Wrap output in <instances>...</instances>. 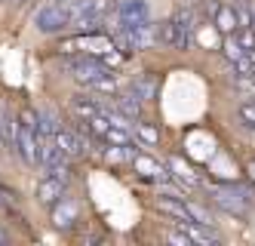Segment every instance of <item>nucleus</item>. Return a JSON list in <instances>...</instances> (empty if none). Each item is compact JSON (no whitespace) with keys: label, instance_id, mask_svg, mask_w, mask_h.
<instances>
[{"label":"nucleus","instance_id":"1","mask_svg":"<svg viewBox=\"0 0 255 246\" xmlns=\"http://www.w3.org/2000/svg\"><path fill=\"white\" fill-rule=\"evenodd\" d=\"M194 31H197V18H194V12H191V9H175V12L166 18V22H160L157 37H160L163 46L185 52V49L194 43Z\"/></svg>","mask_w":255,"mask_h":246},{"label":"nucleus","instance_id":"2","mask_svg":"<svg viewBox=\"0 0 255 246\" xmlns=\"http://www.w3.org/2000/svg\"><path fill=\"white\" fill-rule=\"evenodd\" d=\"M117 46L111 40V34H83V31L74 37H62L56 43V52H62V55H108Z\"/></svg>","mask_w":255,"mask_h":246},{"label":"nucleus","instance_id":"3","mask_svg":"<svg viewBox=\"0 0 255 246\" xmlns=\"http://www.w3.org/2000/svg\"><path fill=\"white\" fill-rule=\"evenodd\" d=\"M203 188H206L209 200L218 206V210H225L228 216H237V219H246L249 216L252 197H249L246 188H240V185H209V182Z\"/></svg>","mask_w":255,"mask_h":246},{"label":"nucleus","instance_id":"4","mask_svg":"<svg viewBox=\"0 0 255 246\" xmlns=\"http://www.w3.org/2000/svg\"><path fill=\"white\" fill-rule=\"evenodd\" d=\"M71 28L77 31H93L105 25L108 12H111V0H71Z\"/></svg>","mask_w":255,"mask_h":246},{"label":"nucleus","instance_id":"5","mask_svg":"<svg viewBox=\"0 0 255 246\" xmlns=\"http://www.w3.org/2000/svg\"><path fill=\"white\" fill-rule=\"evenodd\" d=\"M34 28H37L40 34H62L65 28H71V12H68V6H62V3H49L34 15Z\"/></svg>","mask_w":255,"mask_h":246},{"label":"nucleus","instance_id":"6","mask_svg":"<svg viewBox=\"0 0 255 246\" xmlns=\"http://www.w3.org/2000/svg\"><path fill=\"white\" fill-rule=\"evenodd\" d=\"M49 219H52V228L56 231H74L77 222H80V206L74 197H68V191L49 206Z\"/></svg>","mask_w":255,"mask_h":246},{"label":"nucleus","instance_id":"7","mask_svg":"<svg viewBox=\"0 0 255 246\" xmlns=\"http://www.w3.org/2000/svg\"><path fill=\"white\" fill-rule=\"evenodd\" d=\"M37 151H40V132H34V129L19 123V129H15V154L25 160V166L34 169V166H40Z\"/></svg>","mask_w":255,"mask_h":246},{"label":"nucleus","instance_id":"8","mask_svg":"<svg viewBox=\"0 0 255 246\" xmlns=\"http://www.w3.org/2000/svg\"><path fill=\"white\" fill-rule=\"evenodd\" d=\"M132 163V169L141 176V179H148V182H154V185H163V182H172V173H169V166L166 163H160V160H154V157H148V154H138L129 160Z\"/></svg>","mask_w":255,"mask_h":246},{"label":"nucleus","instance_id":"9","mask_svg":"<svg viewBox=\"0 0 255 246\" xmlns=\"http://www.w3.org/2000/svg\"><path fill=\"white\" fill-rule=\"evenodd\" d=\"M151 18V9L144 0H120L117 3V15H114V25H123V28H135L141 22Z\"/></svg>","mask_w":255,"mask_h":246},{"label":"nucleus","instance_id":"10","mask_svg":"<svg viewBox=\"0 0 255 246\" xmlns=\"http://www.w3.org/2000/svg\"><path fill=\"white\" fill-rule=\"evenodd\" d=\"M166 166H169V173H172V182H178L181 188H185V191H191V188H203V185H206L203 176H197V173H194V166L185 163L181 157H169Z\"/></svg>","mask_w":255,"mask_h":246},{"label":"nucleus","instance_id":"11","mask_svg":"<svg viewBox=\"0 0 255 246\" xmlns=\"http://www.w3.org/2000/svg\"><path fill=\"white\" fill-rule=\"evenodd\" d=\"M65 191H68V185H65V182L52 179V176H43V179L37 182V188H34V197H37L40 206H46V210H49V206L56 203Z\"/></svg>","mask_w":255,"mask_h":246},{"label":"nucleus","instance_id":"12","mask_svg":"<svg viewBox=\"0 0 255 246\" xmlns=\"http://www.w3.org/2000/svg\"><path fill=\"white\" fill-rule=\"evenodd\" d=\"M15 129H19V117H12L6 99H0V148L15 151Z\"/></svg>","mask_w":255,"mask_h":246},{"label":"nucleus","instance_id":"13","mask_svg":"<svg viewBox=\"0 0 255 246\" xmlns=\"http://www.w3.org/2000/svg\"><path fill=\"white\" fill-rule=\"evenodd\" d=\"M212 25L222 31V37H228V34H237V28H240V22H237V6L234 3H218L215 6V12H212Z\"/></svg>","mask_w":255,"mask_h":246},{"label":"nucleus","instance_id":"14","mask_svg":"<svg viewBox=\"0 0 255 246\" xmlns=\"http://www.w3.org/2000/svg\"><path fill=\"white\" fill-rule=\"evenodd\" d=\"M129 92L144 105V102H154L157 99V92H160V80L154 77V74H141V77H135L129 83Z\"/></svg>","mask_w":255,"mask_h":246},{"label":"nucleus","instance_id":"15","mask_svg":"<svg viewBox=\"0 0 255 246\" xmlns=\"http://www.w3.org/2000/svg\"><path fill=\"white\" fill-rule=\"evenodd\" d=\"M175 228L185 231V234L191 237V243H218V237L209 231V225H200V222H194V219H178Z\"/></svg>","mask_w":255,"mask_h":246},{"label":"nucleus","instance_id":"16","mask_svg":"<svg viewBox=\"0 0 255 246\" xmlns=\"http://www.w3.org/2000/svg\"><path fill=\"white\" fill-rule=\"evenodd\" d=\"M222 52H225V59L234 65V62H240L243 55H246V49L240 46V40H237V34H228L225 40H222Z\"/></svg>","mask_w":255,"mask_h":246},{"label":"nucleus","instance_id":"17","mask_svg":"<svg viewBox=\"0 0 255 246\" xmlns=\"http://www.w3.org/2000/svg\"><path fill=\"white\" fill-rule=\"evenodd\" d=\"M59 129H62V120H59L56 111H40V136L52 139Z\"/></svg>","mask_w":255,"mask_h":246},{"label":"nucleus","instance_id":"18","mask_svg":"<svg viewBox=\"0 0 255 246\" xmlns=\"http://www.w3.org/2000/svg\"><path fill=\"white\" fill-rule=\"evenodd\" d=\"M135 136L144 142V145H160V129L154 123H144V120H135Z\"/></svg>","mask_w":255,"mask_h":246},{"label":"nucleus","instance_id":"19","mask_svg":"<svg viewBox=\"0 0 255 246\" xmlns=\"http://www.w3.org/2000/svg\"><path fill=\"white\" fill-rule=\"evenodd\" d=\"M237 22H240V28H252V18H255V6L249 3V0H237ZM237 28V31H240Z\"/></svg>","mask_w":255,"mask_h":246},{"label":"nucleus","instance_id":"20","mask_svg":"<svg viewBox=\"0 0 255 246\" xmlns=\"http://www.w3.org/2000/svg\"><path fill=\"white\" fill-rule=\"evenodd\" d=\"M185 203H188V213H191V219H194V222L209 225V228H212V213L206 210V206H200V203H194V200H185Z\"/></svg>","mask_w":255,"mask_h":246},{"label":"nucleus","instance_id":"21","mask_svg":"<svg viewBox=\"0 0 255 246\" xmlns=\"http://www.w3.org/2000/svg\"><path fill=\"white\" fill-rule=\"evenodd\" d=\"M237 40H240V46L246 52H252L255 49V28H240V31H237Z\"/></svg>","mask_w":255,"mask_h":246},{"label":"nucleus","instance_id":"22","mask_svg":"<svg viewBox=\"0 0 255 246\" xmlns=\"http://www.w3.org/2000/svg\"><path fill=\"white\" fill-rule=\"evenodd\" d=\"M240 120L255 129V102H243L240 105Z\"/></svg>","mask_w":255,"mask_h":246},{"label":"nucleus","instance_id":"23","mask_svg":"<svg viewBox=\"0 0 255 246\" xmlns=\"http://www.w3.org/2000/svg\"><path fill=\"white\" fill-rule=\"evenodd\" d=\"M246 173H249V182L255 185V160H249V163H246Z\"/></svg>","mask_w":255,"mask_h":246},{"label":"nucleus","instance_id":"24","mask_svg":"<svg viewBox=\"0 0 255 246\" xmlns=\"http://www.w3.org/2000/svg\"><path fill=\"white\" fill-rule=\"evenodd\" d=\"M6 240H9V234H6V231H0V243H6Z\"/></svg>","mask_w":255,"mask_h":246}]
</instances>
